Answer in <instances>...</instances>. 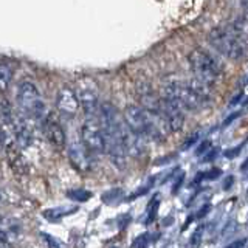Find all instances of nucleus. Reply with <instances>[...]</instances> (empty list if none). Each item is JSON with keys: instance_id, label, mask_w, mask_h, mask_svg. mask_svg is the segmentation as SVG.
I'll return each mask as SVG.
<instances>
[{"instance_id": "19", "label": "nucleus", "mask_w": 248, "mask_h": 248, "mask_svg": "<svg viewBox=\"0 0 248 248\" xmlns=\"http://www.w3.org/2000/svg\"><path fill=\"white\" fill-rule=\"evenodd\" d=\"M158 208H160V197H158V196H155V197L151 200L149 206H147V217H146V223H151V222L155 219V216H157Z\"/></svg>"}, {"instance_id": "25", "label": "nucleus", "mask_w": 248, "mask_h": 248, "mask_svg": "<svg viewBox=\"0 0 248 248\" xmlns=\"http://www.w3.org/2000/svg\"><path fill=\"white\" fill-rule=\"evenodd\" d=\"M149 191V186H144V188H141L140 191H135L134 194H130V196L127 197V200H134L135 197H140V196H144V194Z\"/></svg>"}, {"instance_id": "4", "label": "nucleus", "mask_w": 248, "mask_h": 248, "mask_svg": "<svg viewBox=\"0 0 248 248\" xmlns=\"http://www.w3.org/2000/svg\"><path fill=\"white\" fill-rule=\"evenodd\" d=\"M17 104L20 110L30 118L42 121L46 116L42 95L31 81H22L17 85Z\"/></svg>"}, {"instance_id": "27", "label": "nucleus", "mask_w": 248, "mask_h": 248, "mask_svg": "<svg viewBox=\"0 0 248 248\" xmlns=\"http://www.w3.org/2000/svg\"><path fill=\"white\" fill-rule=\"evenodd\" d=\"M183 180H185V175H183V174H180V175H178V178H177V182H175V183H174V186H172V194L178 192V189H180V186H182Z\"/></svg>"}, {"instance_id": "14", "label": "nucleus", "mask_w": 248, "mask_h": 248, "mask_svg": "<svg viewBox=\"0 0 248 248\" xmlns=\"http://www.w3.org/2000/svg\"><path fill=\"white\" fill-rule=\"evenodd\" d=\"M188 85H189V89L196 93V96L202 101V104L203 106H208L209 103H211V99H213V93H211V87L209 85H206V84H203V82H200V81H197L196 78L191 81V82H188Z\"/></svg>"}, {"instance_id": "1", "label": "nucleus", "mask_w": 248, "mask_h": 248, "mask_svg": "<svg viewBox=\"0 0 248 248\" xmlns=\"http://www.w3.org/2000/svg\"><path fill=\"white\" fill-rule=\"evenodd\" d=\"M124 124L129 129L130 134L140 138H149L154 141H161L163 140V124L155 121L152 116L144 112L140 106L130 104L124 108Z\"/></svg>"}, {"instance_id": "20", "label": "nucleus", "mask_w": 248, "mask_h": 248, "mask_svg": "<svg viewBox=\"0 0 248 248\" xmlns=\"http://www.w3.org/2000/svg\"><path fill=\"white\" fill-rule=\"evenodd\" d=\"M220 174H222V170H220V169H217V168L209 169V170H206V172H200V174L197 175V178H196V182H202V180H216V178H219V177H220Z\"/></svg>"}, {"instance_id": "18", "label": "nucleus", "mask_w": 248, "mask_h": 248, "mask_svg": "<svg viewBox=\"0 0 248 248\" xmlns=\"http://www.w3.org/2000/svg\"><path fill=\"white\" fill-rule=\"evenodd\" d=\"M67 197L78 202H87L89 199H92V192L85 189H72L67 192Z\"/></svg>"}, {"instance_id": "8", "label": "nucleus", "mask_w": 248, "mask_h": 248, "mask_svg": "<svg viewBox=\"0 0 248 248\" xmlns=\"http://www.w3.org/2000/svg\"><path fill=\"white\" fill-rule=\"evenodd\" d=\"M68 158L76 170L81 174H89L93 169V161L90 157V152L85 149L81 140H73L68 144Z\"/></svg>"}, {"instance_id": "23", "label": "nucleus", "mask_w": 248, "mask_h": 248, "mask_svg": "<svg viewBox=\"0 0 248 248\" xmlns=\"http://www.w3.org/2000/svg\"><path fill=\"white\" fill-rule=\"evenodd\" d=\"M197 140H199V134H197V132H196V134H192L188 140H186V141L182 144V149L183 151H186V149H188V147H191L194 143H196L197 141Z\"/></svg>"}, {"instance_id": "7", "label": "nucleus", "mask_w": 248, "mask_h": 248, "mask_svg": "<svg viewBox=\"0 0 248 248\" xmlns=\"http://www.w3.org/2000/svg\"><path fill=\"white\" fill-rule=\"evenodd\" d=\"M81 143L90 154H104L106 140L104 132L96 118L85 120L81 127Z\"/></svg>"}, {"instance_id": "15", "label": "nucleus", "mask_w": 248, "mask_h": 248, "mask_svg": "<svg viewBox=\"0 0 248 248\" xmlns=\"http://www.w3.org/2000/svg\"><path fill=\"white\" fill-rule=\"evenodd\" d=\"M65 208H53V209H46V211H44V217L46 220L50 222H58L61 220L62 217L67 216V214H72L73 211H76L75 208H68L67 211H64Z\"/></svg>"}, {"instance_id": "9", "label": "nucleus", "mask_w": 248, "mask_h": 248, "mask_svg": "<svg viewBox=\"0 0 248 248\" xmlns=\"http://www.w3.org/2000/svg\"><path fill=\"white\" fill-rule=\"evenodd\" d=\"M161 112H163V118H165L169 130H172V132L182 130L185 124V112L175 99L161 98Z\"/></svg>"}, {"instance_id": "21", "label": "nucleus", "mask_w": 248, "mask_h": 248, "mask_svg": "<svg viewBox=\"0 0 248 248\" xmlns=\"http://www.w3.org/2000/svg\"><path fill=\"white\" fill-rule=\"evenodd\" d=\"M147 245H149V236L146 234H140L134 242H132V248H147Z\"/></svg>"}, {"instance_id": "13", "label": "nucleus", "mask_w": 248, "mask_h": 248, "mask_svg": "<svg viewBox=\"0 0 248 248\" xmlns=\"http://www.w3.org/2000/svg\"><path fill=\"white\" fill-rule=\"evenodd\" d=\"M42 130L46 140L56 147H64L65 144V130L62 129L58 120H54L53 116L46 115L42 120Z\"/></svg>"}, {"instance_id": "30", "label": "nucleus", "mask_w": 248, "mask_h": 248, "mask_svg": "<svg viewBox=\"0 0 248 248\" xmlns=\"http://www.w3.org/2000/svg\"><path fill=\"white\" fill-rule=\"evenodd\" d=\"M232 183V177H228L227 182L223 183V189H230V185Z\"/></svg>"}, {"instance_id": "28", "label": "nucleus", "mask_w": 248, "mask_h": 248, "mask_svg": "<svg viewBox=\"0 0 248 248\" xmlns=\"http://www.w3.org/2000/svg\"><path fill=\"white\" fill-rule=\"evenodd\" d=\"M244 244H245V240H239V242L231 244L228 248H244Z\"/></svg>"}, {"instance_id": "6", "label": "nucleus", "mask_w": 248, "mask_h": 248, "mask_svg": "<svg viewBox=\"0 0 248 248\" xmlns=\"http://www.w3.org/2000/svg\"><path fill=\"white\" fill-rule=\"evenodd\" d=\"M163 98L175 99L183 110L185 108H188V110H197V108L205 107L186 82L170 81L165 84V87H163Z\"/></svg>"}, {"instance_id": "10", "label": "nucleus", "mask_w": 248, "mask_h": 248, "mask_svg": "<svg viewBox=\"0 0 248 248\" xmlns=\"http://www.w3.org/2000/svg\"><path fill=\"white\" fill-rule=\"evenodd\" d=\"M56 106L62 115L67 116L76 115L78 108H79V101H78L76 92L72 87H68V85L61 87L56 95Z\"/></svg>"}, {"instance_id": "17", "label": "nucleus", "mask_w": 248, "mask_h": 248, "mask_svg": "<svg viewBox=\"0 0 248 248\" xmlns=\"http://www.w3.org/2000/svg\"><path fill=\"white\" fill-rule=\"evenodd\" d=\"M14 116V112L11 108V104L8 103L5 98H0V120L5 124H10Z\"/></svg>"}, {"instance_id": "24", "label": "nucleus", "mask_w": 248, "mask_h": 248, "mask_svg": "<svg viewBox=\"0 0 248 248\" xmlns=\"http://www.w3.org/2000/svg\"><path fill=\"white\" fill-rule=\"evenodd\" d=\"M209 147H211V143L209 141H203L199 147H197V151H196V155H203L205 152L209 151Z\"/></svg>"}, {"instance_id": "2", "label": "nucleus", "mask_w": 248, "mask_h": 248, "mask_svg": "<svg viewBox=\"0 0 248 248\" xmlns=\"http://www.w3.org/2000/svg\"><path fill=\"white\" fill-rule=\"evenodd\" d=\"M208 42L230 59H240L245 54L247 48V37L237 33L231 25L213 28L208 34Z\"/></svg>"}, {"instance_id": "5", "label": "nucleus", "mask_w": 248, "mask_h": 248, "mask_svg": "<svg viewBox=\"0 0 248 248\" xmlns=\"http://www.w3.org/2000/svg\"><path fill=\"white\" fill-rule=\"evenodd\" d=\"M76 96L84 113L93 118L99 108V89L96 81L90 76H82L76 82Z\"/></svg>"}, {"instance_id": "29", "label": "nucleus", "mask_w": 248, "mask_h": 248, "mask_svg": "<svg viewBox=\"0 0 248 248\" xmlns=\"http://www.w3.org/2000/svg\"><path fill=\"white\" fill-rule=\"evenodd\" d=\"M209 208H211V206H209V205H206V206H203V208H202V209H200L202 213H199V217H203V216H206V214H208V209H209Z\"/></svg>"}, {"instance_id": "3", "label": "nucleus", "mask_w": 248, "mask_h": 248, "mask_svg": "<svg viewBox=\"0 0 248 248\" xmlns=\"http://www.w3.org/2000/svg\"><path fill=\"white\" fill-rule=\"evenodd\" d=\"M189 67L196 79L206 85L217 82L222 76V67L211 53L203 48H196L188 56Z\"/></svg>"}, {"instance_id": "26", "label": "nucleus", "mask_w": 248, "mask_h": 248, "mask_svg": "<svg viewBox=\"0 0 248 248\" xmlns=\"http://www.w3.org/2000/svg\"><path fill=\"white\" fill-rule=\"evenodd\" d=\"M217 154H219V149H217V147H214V149H213V147H211V151H209V154H208L206 157L203 158V161H205V163H208V161L214 160V158L217 157Z\"/></svg>"}, {"instance_id": "16", "label": "nucleus", "mask_w": 248, "mask_h": 248, "mask_svg": "<svg viewBox=\"0 0 248 248\" xmlns=\"http://www.w3.org/2000/svg\"><path fill=\"white\" fill-rule=\"evenodd\" d=\"M11 78H13L11 67L6 64H0V93H3L8 89V85L11 82Z\"/></svg>"}, {"instance_id": "11", "label": "nucleus", "mask_w": 248, "mask_h": 248, "mask_svg": "<svg viewBox=\"0 0 248 248\" xmlns=\"http://www.w3.org/2000/svg\"><path fill=\"white\" fill-rule=\"evenodd\" d=\"M10 124L13 127L14 143L19 146V149H25V147L31 146V143H33V130L27 124L25 118H22V116H13Z\"/></svg>"}, {"instance_id": "12", "label": "nucleus", "mask_w": 248, "mask_h": 248, "mask_svg": "<svg viewBox=\"0 0 248 248\" xmlns=\"http://www.w3.org/2000/svg\"><path fill=\"white\" fill-rule=\"evenodd\" d=\"M6 158L10 161V166L16 174L19 175H27L28 174V163L25 157L22 155L19 146L14 143V140H8V143L3 146Z\"/></svg>"}, {"instance_id": "22", "label": "nucleus", "mask_w": 248, "mask_h": 248, "mask_svg": "<svg viewBox=\"0 0 248 248\" xmlns=\"http://www.w3.org/2000/svg\"><path fill=\"white\" fill-rule=\"evenodd\" d=\"M200 244H202V230L199 228L197 231H194V234L191 236L189 245H191V248H199Z\"/></svg>"}]
</instances>
